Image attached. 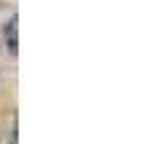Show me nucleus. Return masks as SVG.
I'll return each instance as SVG.
<instances>
[{"instance_id":"obj_1","label":"nucleus","mask_w":152,"mask_h":144,"mask_svg":"<svg viewBox=\"0 0 152 144\" xmlns=\"http://www.w3.org/2000/svg\"><path fill=\"white\" fill-rule=\"evenodd\" d=\"M5 45L11 53H16V45H19V37H16V16H11L5 21Z\"/></svg>"}]
</instances>
